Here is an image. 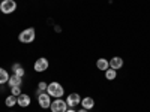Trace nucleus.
I'll use <instances>...</instances> for the list:
<instances>
[{
  "instance_id": "3",
  "label": "nucleus",
  "mask_w": 150,
  "mask_h": 112,
  "mask_svg": "<svg viewBox=\"0 0 150 112\" xmlns=\"http://www.w3.org/2000/svg\"><path fill=\"white\" fill-rule=\"evenodd\" d=\"M38 103H39V106L42 109H48L50 106H51V96H50L47 91H44V93L38 91Z\"/></svg>"
},
{
  "instance_id": "16",
  "label": "nucleus",
  "mask_w": 150,
  "mask_h": 112,
  "mask_svg": "<svg viewBox=\"0 0 150 112\" xmlns=\"http://www.w3.org/2000/svg\"><path fill=\"white\" fill-rule=\"evenodd\" d=\"M8 79H9V75H8V72H6L5 69L0 67V84H5V82H8Z\"/></svg>"
},
{
  "instance_id": "18",
  "label": "nucleus",
  "mask_w": 150,
  "mask_h": 112,
  "mask_svg": "<svg viewBox=\"0 0 150 112\" xmlns=\"http://www.w3.org/2000/svg\"><path fill=\"white\" fill-rule=\"evenodd\" d=\"M11 93H12V96L18 97L21 94V88H20V87H11Z\"/></svg>"
},
{
  "instance_id": "20",
  "label": "nucleus",
  "mask_w": 150,
  "mask_h": 112,
  "mask_svg": "<svg viewBox=\"0 0 150 112\" xmlns=\"http://www.w3.org/2000/svg\"><path fill=\"white\" fill-rule=\"evenodd\" d=\"M78 112H89V111H87V109H84V108H83V109H80Z\"/></svg>"
},
{
  "instance_id": "10",
  "label": "nucleus",
  "mask_w": 150,
  "mask_h": 112,
  "mask_svg": "<svg viewBox=\"0 0 150 112\" xmlns=\"http://www.w3.org/2000/svg\"><path fill=\"white\" fill-rule=\"evenodd\" d=\"M84 109H87V111H90L93 106H95V100L92 97H84V99H81V103H80Z\"/></svg>"
},
{
  "instance_id": "19",
  "label": "nucleus",
  "mask_w": 150,
  "mask_h": 112,
  "mask_svg": "<svg viewBox=\"0 0 150 112\" xmlns=\"http://www.w3.org/2000/svg\"><path fill=\"white\" fill-rule=\"evenodd\" d=\"M66 112H77V111H75V109H74V108H69V109H68V111H66Z\"/></svg>"
},
{
  "instance_id": "11",
  "label": "nucleus",
  "mask_w": 150,
  "mask_h": 112,
  "mask_svg": "<svg viewBox=\"0 0 150 112\" xmlns=\"http://www.w3.org/2000/svg\"><path fill=\"white\" fill-rule=\"evenodd\" d=\"M21 82H23V78L17 76V75H12V76H9V79H8L9 87H20Z\"/></svg>"
},
{
  "instance_id": "8",
  "label": "nucleus",
  "mask_w": 150,
  "mask_h": 112,
  "mask_svg": "<svg viewBox=\"0 0 150 112\" xmlns=\"http://www.w3.org/2000/svg\"><path fill=\"white\" fill-rule=\"evenodd\" d=\"M30 102H32V99H30L29 94L21 93V94L17 97V105H20L21 108H27V106L30 105Z\"/></svg>"
},
{
  "instance_id": "2",
  "label": "nucleus",
  "mask_w": 150,
  "mask_h": 112,
  "mask_svg": "<svg viewBox=\"0 0 150 112\" xmlns=\"http://www.w3.org/2000/svg\"><path fill=\"white\" fill-rule=\"evenodd\" d=\"M35 37H36V33H35V29L33 27H29L26 30H23L20 34H18V39L21 43H30L35 41Z\"/></svg>"
},
{
  "instance_id": "1",
  "label": "nucleus",
  "mask_w": 150,
  "mask_h": 112,
  "mask_svg": "<svg viewBox=\"0 0 150 112\" xmlns=\"http://www.w3.org/2000/svg\"><path fill=\"white\" fill-rule=\"evenodd\" d=\"M47 93L51 97H54V99H60L62 96H63L65 90H63V87H62L59 82H51V84H48V87H47Z\"/></svg>"
},
{
  "instance_id": "5",
  "label": "nucleus",
  "mask_w": 150,
  "mask_h": 112,
  "mask_svg": "<svg viewBox=\"0 0 150 112\" xmlns=\"http://www.w3.org/2000/svg\"><path fill=\"white\" fill-rule=\"evenodd\" d=\"M51 112H66L68 111V103L66 100H63V99H56L54 102H51Z\"/></svg>"
},
{
  "instance_id": "17",
  "label": "nucleus",
  "mask_w": 150,
  "mask_h": 112,
  "mask_svg": "<svg viewBox=\"0 0 150 112\" xmlns=\"http://www.w3.org/2000/svg\"><path fill=\"white\" fill-rule=\"evenodd\" d=\"M47 87H48V84H47V82H44V81H41V82H39V85H38V91H39V93L47 91Z\"/></svg>"
},
{
  "instance_id": "12",
  "label": "nucleus",
  "mask_w": 150,
  "mask_h": 112,
  "mask_svg": "<svg viewBox=\"0 0 150 112\" xmlns=\"http://www.w3.org/2000/svg\"><path fill=\"white\" fill-rule=\"evenodd\" d=\"M96 67L99 69V70H107L108 67H110V61L107 60V58H99L98 61H96Z\"/></svg>"
},
{
  "instance_id": "15",
  "label": "nucleus",
  "mask_w": 150,
  "mask_h": 112,
  "mask_svg": "<svg viewBox=\"0 0 150 112\" xmlns=\"http://www.w3.org/2000/svg\"><path fill=\"white\" fill-rule=\"evenodd\" d=\"M5 103H6V106H9V108H12V106H15L17 105V97L15 96H8L6 99H5Z\"/></svg>"
},
{
  "instance_id": "13",
  "label": "nucleus",
  "mask_w": 150,
  "mask_h": 112,
  "mask_svg": "<svg viewBox=\"0 0 150 112\" xmlns=\"http://www.w3.org/2000/svg\"><path fill=\"white\" fill-rule=\"evenodd\" d=\"M12 72H14V75H17V76H20V78H23L24 75H26V70H24L23 66L18 64V63H15L14 66H12Z\"/></svg>"
},
{
  "instance_id": "4",
  "label": "nucleus",
  "mask_w": 150,
  "mask_h": 112,
  "mask_svg": "<svg viewBox=\"0 0 150 112\" xmlns=\"http://www.w3.org/2000/svg\"><path fill=\"white\" fill-rule=\"evenodd\" d=\"M17 9V2L15 0H3L2 3H0V10L3 12V14H12V12H15Z\"/></svg>"
},
{
  "instance_id": "14",
  "label": "nucleus",
  "mask_w": 150,
  "mask_h": 112,
  "mask_svg": "<svg viewBox=\"0 0 150 112\" xmlns=\"http://www.w3.org/2000/svg\"><path fill=\"white\" fill-rule=\"evenodd\" d=\"M116 76H117V70L111 69V67H108V69L105 70V78H107L108 81H112V79H116Z\"/></svg>"
},
{
  "instance_id": "7",
  "label": "nucleus",
  "mask_w": 150,
  "mask_h": 112,
  "mask_svg": "<svg viewBox=\"0 0 150 112\" xmlns=\"http://www.w3.org/2000/svg\"><path fill=\"white\" fill-rule=\"evenodd\" d=\"M66 103H68L69 108H75L77 105H80V103H81L80 94H78V93H71V94L66 97Z\"/></svg>"
},
{
  "instance_id": "9",
  "label": "nucleus",
  "mask_w": 150,
  "mask_h": 112,
  "mask_svg": "<svg viewBox=\"0 0 150 112\" xmlns=\"http://www.w3.org/2000/svg\"><path fill=\"white\" fill-rule=\"evenodd\" d=\"M110 67L114 69V70H119L123 67V58L122 57H112L110 60Z\"/></svg>"
},
{
  "instance_id": "6",
  "label": "nucleus",
  "mask_w": 150,
  "mask_h": 112,
  "mask_svg": "<svg viewBox=\"0 0 150 112\" xmlns=\"http://www.w3.org/2000/svg\"><path fill=\"white\" fill-rule=\"evenodd\" d=\"M48 60L45 58V57H39L36 61H35V66H33V69L36 70V72H45L47 69H48Z\"/></svg>"
}]
</instances>
